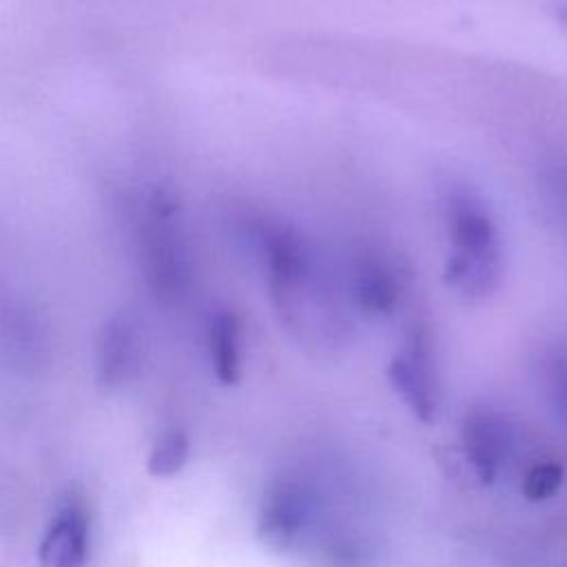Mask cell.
I'll use <instances>...</instances> for the list:
<instances>
[{
	"instance_id": "cell-7",
	"label": "cell",
	"mask_w": 567,
	"mask_h": 567,
	"mask_svg": "<svg viewBox=\"0 0 567 567\" xmlns=\"http://www.w3.org/2000/svg\"><path fill=\"white\" fill-rule=\"evenodd\" d=\"M512 425L492 408H476L465 414L461 425V443L467 463L483 485H492L509 452H512Z\"/></svg>"
},
{
	"instance_id": "cell-9",
	"label": "cell",
	"mask_w": 567,
	"mask_h": 567,
	"mask_svg": "<svg viewBox=\"0 0 567 567\" xmlns=\"http://www.w3.org/2000/svg\"><path fill=\"white\" fill-rule=\"evenodd\" d=\"M140 339L135 323L126 317H113L100 337L97 346V379L104 388L122 385L137 368Z\"/></svg>"
},
{
	"instance_id": "cell-4",
	"label": "cell",
	"mask_w": 567,
	"mask_h": 567,
	"mask_svg": "<svg viewBox=\"0 0 567 567\" xmlns=\"http://www.w3.org/2000/svg\"><path fill=\"white\" fill-rule=\"evenodd\" d=\"M403 261L388 248L377 244L357 246L343 272L348 303L365 317H388L401 303L408 286Z\"/></svg>"
},
{
	"instance_id": "cell-15",
	"label": "cell",
	"mask_w": 567,
	"mask_h": 567,
	"mask_svg": "<svg viewBox=\"0 0 567 567\" xmlns=\"http://www.w3.org/2000/svg\"><path fill=\"white\" fill-rule=\"evenodd\" d=\"M560 190H563V195L567 197V175H563V179H560Z\"/></svg>"
},
{
	"instance_id": "cell-12",
	"label": "cell",
	"mask_w": 567,
	"mask_h": 567,
	"mask_svg": "<svg viewBox=\"0 0 567 567\" xmlns=\"http://www.w3.org/2000/svg\"><path fill=\"white\" fill-rule=\"evenodd\" d=\"M563 483H565V467L558 461H538L525 472L520 492L527 501L540 503L556 496Z\"/></svg>"
},
{
	"instance_id": "cell-2",
	"label": "cell",
	"mask_w": 567,
	"mask_h": 567,
	"mask_svg": "<svg viewBox=\"0 0 567 567\" xmlns=\"http://www.w3.org/2000/svg\"><path fill=\"white\" fill-rule=\"evenodd\" d=\"M443 219L445 284L470 301L489 297L503 277V244L492 208L472 186L450 182L443 193Z\"/></svg>"
},
{
	"instance_id": "cell-13",
	"label": "cell",
	"mask_w": 567,
	"mask_h": 567,
	"mask_svg": "<svg viewBox=\"0 0 567 567\" xmlns=\"http://www.w3.org/2000/svg\"><path fill=\"white\" fill-rule=\"evenodd\" d=\"M547 374L563 414L567 416V350H556L547 359Z\"/></svg>"
},
{
	"instance_id": "cell-8",
	"label": "cell",
	"mask_w": 567,
	"mask_h": 567,
	"mask_svg": "<svg viewBox=\"0 0 567 567\" xmlns=\"http://www.w3.org/2000/svg\"><path fill=\"white\" fill-rule=\"evenodd\" d=\"M89 556V516L82 503L66 501L51 520L40 549L38 567H84Z\"/></svg>"
},
{
	"instance_id": "cell-14",
	"label": "cell",
	"mask_w": 567,
	"mask_h": 567,
	"mask_svg": "<svg viewBox=\"0 0 567 567\" xmlns=\"http://www.w3.org/2000/svg\"><path fill=\"white\" fill-rule=\"evenodd\" d=\"M556 18H558L560 24H565V29H567V0H560V2L556 4Z\"/></svg>"
},
{
	"instance_id": "cell-1",
	"label": "cell",
	"mask_w": 567,
	"mask_h": 567,
	"mask_svg": "<svg viewBox=\"0 0 567 567\" xmlns=\"http://www.w3.org/2000/svg\"><path fill=\"white\" fill-rule=\"evenodd\" d=\"M250 244L264 268L272 308L297 337L334 339L348 332L350 303L343 279L301 228L277 219H255Z\"/></svg>"
},
{
	"instance_id": "cell-11",
	"label": "cell",
	"mask_w": 567,
	"mask_h": 567,
	"mask_svg": "<svg viewBox=\"0 0 567 567\" xmlns=\"http://www.w3.org/2000/svg\"><path fill=\"white\" fill-rule=\"evenodd\" d=\"M188 452H190V443H188L186 432L184 430H168L153 445V450L148 454V461H146V470L155 478L173 476L186 465Z\"/></svg>"
},
{
	"instance_id": "cell-5",
	"label": "cell",
	"mask_w": 567,
	"mask_h": 567,
	"mask_svg": "<svg viewBox=\"0 0 567 567\" xmlns=\"http://www.w3.org/2000/svg\"><path fill=\"white\" fill-rule=\"evenodd\" d=\"M388 381L401 396L405 408L421 423H430L439 410V390L432 361L430 334L423 326H414L403 346L388 363Z\"/></svg>"
},
{
	"instance_id": "cell-10",
	"label": "cell",
	"mask_w": 567,
	"mask_h": 567,
	"mask_svg": "<svg viewBox=\"0 0 567 567\" xmlns=\"http://www.w3.org/2000/svg\"><path fill=\"white\" fill-rule=\"evenodd\" d=\"M208 354L219 383L235 385L241 377L244 328L233 310H219L208 323Z\"/></svg>"
},
{
	"instance_id": "cell-6",
	"label": "cell",
	"mask_w": 567,
	"mask_h": 567,
	"mask_svg": "<svg viewBox=\"0 0 567 567\" xmlns=\"http://www.w3.org/2000/svg\"><path fill=\"white\" fill-rule=\"evenodd\" d=\"M310 518V492L299 481L279 478L266 489L259 503L255 534L264 547L272 551H286L303 534Z\"/></svg>"
},
{
	"instance_id": "cell-3",
	"label": "cell",
	"mask_w": 567,
	"mask_h": 567,
	"mask_svg": "<svg viewBox=\"0 0 567 567\" xmlns=\"http://www.w3.org/2000/svg\"><path fill=\"white\" fill-rule=\"evenodd\" d=\"M142 259L148 284L162 297H175L188 284V250L184 244L175 199L155 190L140 226Z\"/></svg>"
}]
</instances>
